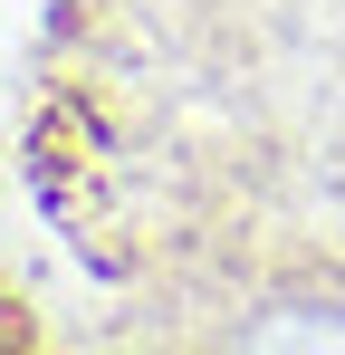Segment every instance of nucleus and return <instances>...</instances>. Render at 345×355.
I'll return each instance as SVG.
<instances>
[{
    "instance_id": "1",
    "label": "nucleus",
    "mask_w": 345,
    "mask_h": 355,
    "mask_svg": "<svg viewBox=\"0 0 345 355\" xmlns=\"http://www.w3.org/2000/svg\"><path fill=\"white\" fill-rule=\"evenodd\" d=\"M29 192L106 355H345V0H57Z\"/></svg>"
}]
</instances>
